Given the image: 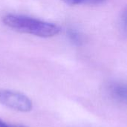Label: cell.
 Returning a JSON list of instances; mask_svg holds the SVG:
<instances>
[{
    "instance_id": "obj_1",
    "label": "cell",
    "mask_w": 127,
    "mask_h": 127,
    "mask_svg": "<svg viewBox=\"0 0 127 127\" xmlns=\"http://www.w3.org/2000/svg\"><path fill=\"white\" fill-rule=\"evenodd\" d=\"M2 22L10 28L42 38L57 36L61 31L60 28L54 23L23 15L7 14L2 18Z\"/></svg>"
},
{
    "instance_id": "obj_3",
    "label": "cell",
    "mask_w": 127,
    "mask_h": 127,
    "mask_svg": "<svg viewBox=\"0 0 127 127\" xmlns=\"http://www.w3.org/2000/svg\"><path fill=\"white\" fill-rule=\"evenodd\" d=\"M107 92L115 101L125 104L127 100V88L124 83L113 81L108 84Z\"/></svg>"
},
{
    "instance_id": "obj_2",
    "label": "cell",
    "mask_w": 127,
    "mask_h": 127,
    "mask_svg": "<svg viewBox=\"0 0 127 127\" xmlns=\"http://www.w3.org/2000/svg\"><path fill=\"white\" fill-rule=\"evenodd\" d=\"M0 104L19 112H28L33 109V103L27 95L7 89H0Z\"/></svg>"
},
{
    "instance_id": "obj_5",
    "label": "cell",
    "mask_w": 127,
    "mask_h": 127,
    "mask_svg": "<svg viewBox=\"0 0 127 127\" xmlns=\"http://www.w3.org/2000/svg\"><path fill=\"white\" fill-rule=\"evenodd\" d=\"M68 36L71 42H72L74 44L80 45L83 42V36L81 34L74 29H69L67 32Z\"/></svg>"
},
{
    "instance_id": "obj_6",
    "label": "cell",
    "mask_w": 127,
    "mask_h": 127,
    "mask_svg": "<svg viewBox=\"0 0 127 127\" xmlns=\"http://www.w3.org/2000/svg\"><path fill=\"white\" fill-rule=\"evenodd\" d=\"M0 127H25L21 125H16V124H12L10 123H7V121H4V120L0 118Z\"/></svg>"
},
{
    "instance_id": "obj_4",
    "label": "cell",
    "mask_w": 127,
    "mask_h": 127,
    "mask_svg": "<svg viewBox=\"0 0 127 127\" xmlns=\"http://www.w3.org/2000/svg\"><path fill=\"white\" fill-rule=\"evenodd\" d=\"M64 3L68 5H95L99 4L105 1L106 0H61Z\"/></svg>"
}]
</instances>
